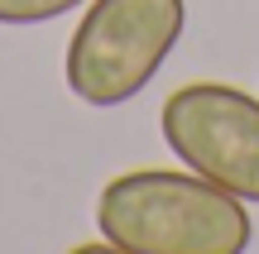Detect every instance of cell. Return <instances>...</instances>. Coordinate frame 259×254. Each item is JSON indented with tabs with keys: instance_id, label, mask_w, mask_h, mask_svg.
<instances>
[{
	"instance_id": "5",
	"label": "cell",
	"mask_w": 259,
	"mask_h": 254,
	"mask_svg": "<svg viewBox=\"0 0 259 254\" xmlns=\"http://www.w3.org/2000/svg\"><path fill=\"white\" fill-rule=\"evenodd\" d=\"M67 254H130V249H120V245H111V240H106V245H72Z\"/></svg>"
},
{
	"instance_id": "2",
	"label": "cell",
	"mask_w": 259,
	"mask_h": 254,
	"mask_svg": "<svg viewBox=\"0 0 259 254\" xmlns=\"http://www.w3.org/2000/svg\"><path fill=\"white\" fill-rule=\"evenodd\" d=\"M187 29V0H92L67 38V91L82 106H125L158 77Z\"/></svg>"
},
{
	"instance_id": "1",
	"label": "cell",
	"mask_w": 259,
	"mask_h": 254,
	"mask_svg": "<svg viewBox=\"0 0 259 254\" xmlns=\"http://www.w3.org/2000/svg\"><path fill=\"white\" fill-rule=\"evenodd\" d=\"M96 226L101 240L130 254H245L254 240L245 201L192 168H135L111 178L96 197Z\"/></svg>"
},
{
	"instance_id": "4",
	"label": "cell",
	"mask_w": 259,
	"mask_h": 254,
	"mask_svg": "<svg viewBox=\"0 0 259 254\" xmlns=\"http://www.w3.org/2000/svg\"><path fill=\"white\" fill-rule=\"evenodd\" d=\"M87 0H0V24H48L72 15Z\"/></svg>"
},
{
	"instance_id": "3",
	"label": "cell",
	"mask_w": 259,
	"mask_h": 254,
	"mask_svg": "<svg viewBox=\"0 0 259 254\" xmlns=\"http://www.w3.org/2000/svg\"><path fill=\"white\" fill-rule=\"evenodd\" d=\"M158 130L183 168L259 207V96L226 82H187L163 101Z\"/></svg>"
}]
</instances>
